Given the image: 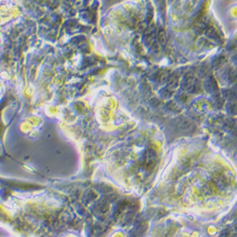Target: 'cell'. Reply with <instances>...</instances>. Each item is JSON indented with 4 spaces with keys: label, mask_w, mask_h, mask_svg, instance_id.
<instances>
[{
    "label": "cell",
    "mask_w": 237,
    "mask_h": 237,
    "mask_svg": "<svg viewBox=\"0 0 237 237\" xmlns=\"http://www.w3.org/2000/svg\"><path fill=\"white\" fill-rule=\"evenodd\" d=\"M203 86H204L205 90L208 93H211V94H214V93L217 92V90H218L217 84H216L215 80L214 79V77H212V76H209L205 80L204 84H203Z\"/></svg>",
    "instance_id": "1"
},
{
    "label": "cell",
    "mask_w": 237,
    "mask_h": 237,
    "mask_svg": "<svg viewBox=\"0 0 237 237\" xmlns=\"http://www.w3.org/2000/svg\"><path fill=\"white\" fill-rule=\"evenodd\" d=\"M205 34L208 38L210 39H213V40H215V41H218L220 40V35L219 33L217 31V29L214 27H209L206 28L205 30Z\"/></svg>",
    "instance_id": "2"
},
{
    "label": "cell",
    "mask_w": 237,
    "mask_h": 237,
    "mask_svg": "<svg viewBox=\"0 0 237 237\" xmlns=\"http://www.w3.org/2000/svg\"><path fill=\"white\" fill-rule=\"evenodd\" d=\"M210 72H211V66L208 64H203L198 69L197 74L200 78H204V77L209 76Z\"/></svg>",
    "instance_id": "3"
},
{
    "label": "cell",
    "mask_w": 237,
    "mask_h": 237,
    "mask_svg": "<svg viewBox=\"0 0 237 237\" xmlns=\"http://www.w3.org/2000/svg\"><path fill=\"white\" fill-rule=\"evenodd\" d=\"M178 127H179V129H180L181 131L190 132V131L193 129V123H192L189 120L183 119V120H181V121L178 122Z\"/></svg>",
    "instance_id": "4"
},
{
    "label": "cell",
    "mask_w": 237,
    "mask_h": 237,
    "mask_svg": "<svg viewBox=\"0 0 237 237\" xmlns=\"http://www.w3.org/2000/svg\"><path fill=\"white\" fill-rule=\"evenodd\" d=\"M225 63V57L223 55H219V56H216L213 62H212V66L214 67V69H220V67L224 64Z\"/></svg>",
    "instance_id": "5"
},
{
    "label": "cell",
    "mask_w": 237,
    "mask_h": 237,
    "mask_svg": "<svg viewBox=\"0 0 237 237\" xmlns=\"http://www.w3.org/2000/svg\"><path fill=\"white\" fill-rule=\"evenodd\" d=\"M194 80H195V78L193 75H187V76H185L184 79H183V81H182V87L187 90Z\"/></svg>",
    "instance_id": "6"
},
{
    "label": "cell",
    "mask_w": 237,
    "mask_h": 237,
    "mask_svg": "<svg viewBox=\"0 0 237 237\" xmlns=\"http://www.w3.org/2000/svg\"><path fill=\"white\" fill-rule=\"evenodd\" d=\"M157 37H158V43L161 44L162 46H165V44L167 42V35H166V32L163 28H159V30L157 32Z\"/></svg>",
    "instance_id": "7"
},
{
    "label": "cell",
    "mask_w": 237,
    "mask_h": 237,
    "mask_svg": "<svg viewBox=\"0 0 237 237\" xmlns=\"http://www.w3.org/2000/svg\"><path fill=\"white\" fill-rule=\"evenodd\" d=\"M178 83H179L178 78L176 77V76H172V77H170V79L168 80L167 85H168V87L170 89H174V88H177L178 86Z\"/></svg>",
    "instance_id": "8"
},
{
    "label": "cell",
    "mask_w": 237,
    "mask_h": 237,
    "mask_svg": "<svg viewBox=\"0 0 237 237\" xmlns=\"http://www.w3.org/2000/svg\"><path fill=\"white\" fill-rule=\"evenodd\" d=\"M187 90L191 93H197L200 90V82L197 79H195Z\"/></svg>",
    "instance_id": "9"
},
{
    "label": "cell",
    "mask_w": 237,
    "mask_h": 237,
    "mask_svg": "<svg viewBox=\"0 0 237 237\" xmlns=\"http://www.w3.org/2000/svg\"><path fill=\"white\" fill-rule=\"evenodd\" d=\"M227 111L231 115L237 114V101H232V103L229 104L227 106Z\"/></svg>",
    "instance_id": "10"
},
{
    "label": "cell",
    "mask_w": 237,
    "mask_h": 237,
    "mask_svg": "<svg viewBox=\"0 0 237 237\" xmlns=\"http://www.w3.org/2000/svg\"><path fill=\"white\" fill-rule=\"evenodd\" d=\"M169 79H170V73H169L168 71H163L159 75V82H160V84H166Z\"/></svg>",
    "instance_id": "11"
},
{
    "label": "cell",
    "mask_w": 237,
    "mask_h": 237,
    "mask_svg": "<svg viewBox=\"0 0 237 237\" xmlns=\"http://www.w3.org/2000/svg\"><path fill=\"white\" fill-rule=\"evenodd\" d=\"M160 94H161V96L162 97H164V98H169V97H171L172 95H173V91L170 89V88H163L162 90H161V92H160Z\"/></svg>",
    "instance_id": "12"
},
{
    "label": "cell",
    "mask_w": 237,
    "mask_h": 237,
    "mask_svg": "<svg viewBox=\"0 0 237 237\" xmlns=\"http://www.w3.org/2000/svg\"><path fill=\"white\" fill-rule=\"evenodd\" d=\"M159 49H160V44L157 42V41H154L153 43H152V49L154 50V51H158L159 50Z\"/></svg>",
    "instance_id": "13"
},
{
    "label": "cell",
    "mask_w": 237,
    "mask_h": 237,
    "mask_svg": "<svg viewBox=\"0 0 237 237\" xmlns=\"http://www.w3.org/2000/svg\"><path fill=\"white\" fill-rule=\"evenodd\" d=\"M229 230H228V229H225L222 232H221V237H229Z\"/></svg>",
    "instance_id": "14"
},
{
    "label": "cell",
    "mask_w": 237,
    "mask_h": 237,
    "mask_svg": "<svg viewBox=\"0 0 237 237\" xmlns=\"http://www.w3.org/2000/svg\"><path fill=\"white\" fill-rule=\"evenodd\" d=\"M234 227H235V229L237 230V221H236V223H235V225H234Z\"/></svg>",
    "instance_id": "15"
},
{
    "label": "cell",
    "mask_w": 237,
    "mask_h": 237,
    "mask_svg": "<svg viewBox=\"0 0 237 237\" xmlns=\"http://www.w3.org/2000/svg\"><path fill=\"white\" fill-rule=\"evenodd\" d=\"M234 58H235V59H236V61H237V54H236V55L234 56Z\"/></svg>",
    "instance_id": "16"
}]
</instances>
